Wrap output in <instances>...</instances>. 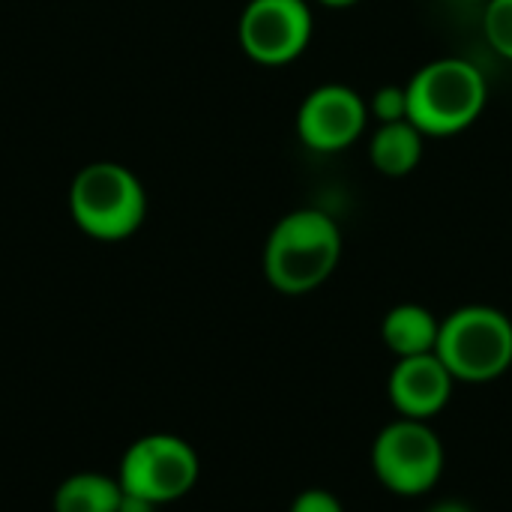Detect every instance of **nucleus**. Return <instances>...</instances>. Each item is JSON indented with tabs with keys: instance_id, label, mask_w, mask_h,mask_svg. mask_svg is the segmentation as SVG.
<instances>
[{
	"instance_id": "5",
	"label": "nucleus",
	"mask_w": 512,
	"mask_h": 512,
	"mask_svg": "<svg viewBox=\"0 0 512 512\" xmlns=\"http://www.w3.org/2000/svg\"><path fill=\"white\" fill-rule=\"evenodd\" d=\"M369 462L375 480L390 495L423 498L441 483L447 468V450L429 420L396 417L375 435Z\"/></svg>"
},
{
	"instance_id": "15",
	"label": "nucleus",
	"mask_w": 512,
	"mask_h": 512,
	"mask_svg": "<svg viewBox=\"0 0 512 512\" xmlns=\"http://www.w3.org/2000/svg\"><path fill=\"white\" fill-rule=\"evenodd\" d=\"M288 512H345V504L339 501L336 492L330 489H303L294 501H291V510Z\"/></svg>"
},
{
	"instance_id": "14",
	"label": "nucleus",
	"mask_w": 512,
	"mask_h": 512,
	"mask_svg": "<svg viewBox=\"0 0 512 512\" xmlns=\"http://www.w3.org/2000/svg\"><path fill=\"white\" fill-rule=\"evenodd\" d=\"M369 117L375 123H396L408 120V87L405 84H384L369 96Z\"/></svg>"
},
{
	"instance_id": "16",
	"label": "nucleus",
	"mask_w": 512,
	"mask_h": 512,
	"mask_svg": "<svg viewBox=\"0 0 512 512\" xmlns=\"http://www.w3.org/2000/svg\"><path fill=\"white\" fill-rule=\"evenodd\" d=\"M159 507L156 504H150V501H144V498H135V495H129V492H123V498H120V510L117 512H156Z\"/></svg>"
},
{
	"instance_id": "18",
	"label": "nucleus",
	"mask_w": 512,
	"mask_h": 512,
	"mask_svg": "<svg viewBox=\"0 0 512 512\" xmlns=\"http://www.w3.org/2000/svg\"><path fill=\"white\" fill-rule=\"evenodd\" d=\"M321 6H327V9H351V6H357L360 0H318Z\"/></svg>"
},
{
	"instance_id": "1",
	"label": "nucleus",
	"mask_w": 512,
	"mask_h": 512,
	"mask_svg": "<svg viewBox=\"0 0 512 512\" xmlns=\"http://www.w3.org/2000/svg\"><path fill=\"white\" fill-rule=\"evenodd\" d=\"M342 249V228L330 213L318 207L291 210L267 234L261 255L264 279L285 297L312 294L336 273Z\"/></svg>"
},
{
	"instance_id": "2",
	"label": "nucleus",
	"mask_w": 512,
	"mask_h": 512,
	"mask_svg": "<svg viewBox=\"0 0 512 512\" xmlns=\"http://www.w3.org/2000/svg\"><path fill=\"white\" fill-rule=\"evenodd\" d=\"M408 87V120L426 138L471 129L489 105V81L465 57H438L417 69Z\"/></svg>"
},
{
	"instance_id": "12",
	"label": "nucleus",
	"mask_w": 512,
	"mask_h": 512,
	"mask_svg": "<svg viewBox=\"0 0 512 512\" xmlns=\"http://www.w3.org/2000/svg\"><path fill=\"white\" fill-rule=\"evenodd\" d=\"M120 498H123V489L117 477L78 471L57 486L54 512H117Z\"/></svg>"
},
{
	"instance_id": "3",
	"label": "nucleus",
	"mask_w": 512,
	"mask_h": 512,
	"mask_svg": "<svg viewBox=\"0 0 512 512\" xmlns=\"http://www.w3.org/2000/svg\"><path fill=\"white\" fill-rule=\"evenodd\" d=\"M69 216L90 240L120 243L147 219L144 183L120 162H90L72 177Z\"/></svg>"
},
{
	"instance_id": "7",
	"label": "nucleus",
	"mask_w": 512,
	"mask_h": 512,
	"mask_svg": "<svg viewBox=\"0 0 512 512\" xmlns=\"http://www.w3.org/2000/svg\"><path fill=\"white\" fill-rule=\"evenodd\" d=\"M309 0H249L237 21V39L258 66H288L312 42Z\"/></svg>"
},
{
	"instance_id": "13",
	"label": "nucleus",
	"mask_w": 512,
	"mask_h": 512,
	"mask_svg": "<svg viewBox=\"0 0 512 512\" xmlns=\"http://www.w3.org/2000/svg\"><path fill=\"white\" fill-rule=\"evenodd\" d=\"M483 36L498 57L512 63V0H486Z\"/></svg>"
},
{
	"instance_id": "4",
	"label": "nucleus",
	"mask_w": 512,
	"mask_h": 512,
	"mask_svg": "<svg viewBox=\"0 0 512 512\" xmlns=\"http://www.w3.org/2000/svg\"><path fill=\"white\" fill-rule=\"evenodd\" d=\"M435 354L456 384H492L512 369V318L486 303L459 306L441 318Z\"/></svg>"
},
{
	"instance_id": "19",
	"label": "nucleus",
	"mask_w": 512,
	"mask_h": 512,
	"mask_svg": "<svg viewBox=\"0 0 512 512\" xmlns=\"http://www.w3.org/2000/svg\"><path fill=\"white\" fill-rule=\"evenodd\" d=\"M468 3H486V0H468Z\"/></svg>"
},
{
	"instance_id": "8",
	"label": "nucleus",
	"mask_w": 512,
	"mask_h": 512,
	"mask_svg": "<svg viewBox=\"0 0 512 512\" xmlns=\"http://www.w3.org/2000/svg\"><path fill=\"white\" fill-rule=\"evenodd\" d=\"M369 102L348 84H321L297 108V135L312 153H342L363 138Z\"/></svg>"
},
{
	"instance_id": "9",
	"label": "nucleus",
	"mask_w": 512,
	"mask_h": 512,
	"mask_svg": "<svg viewBox=\"0 0 512 512\" xmlns=\"http://www.w3.org/2000/svg\"><path fill=\"white\" fill-rule=\"evenodd\" d=\"M456 378L438 354L402 357L387 378V399L399 417L435 420L453 399Z\"/></svg>"
},
{
	"instance_id": "11",
	"label": "nucleus",
	"mask_w": 512,
	"mask_h": 512,
	"mask_svg": "<svg viewBox=\"0 0 512 512\" xmlns=\"http://www.w3.org/2000/svg\"><path fill=\"white\" fill-rule=\"evenodd\" d=\"M426 150V135L411 120L378 123L369 138V159L384 177H408L420 168Z\"/></svg>"
},
{
	"instance_id": "6",
	"label": "nucleus",
	"mask_w": 512,
	"mask_h": 512,
	"mask_svg": "<svg viewBox=\"0 0 512 512\" xmlns=\"http://www.w3.org/2000/svg\"><path fill=\"white\" fill-rule=\"evenodd\" d=\"M201 477V459L195 447L168 432H153L132 441L120 459V489L144 498L156 507L186 498Z\"/></svg>"
},
{
	"instance_id": "10",
	"label": "nucleus",
	"mask_w": 512,
	"mask_h": 512,
	"mask_svg": "<svg viewBox=\"0 0 512 512\" xmlns=\"http://www.w3.org/2000/svg\"><path fill=\"white\" fill-rule=\"evenodd\" d=\"M438 333H441V318L420 303H399L381 321V342L396 360L435 354Z\"/></svg>"
},
{
	"instance_id": "17",
	"label": "nucleus",
	"mask_w": 512,
	"mask_h": 512,
	"mask_svg": "<svg viewBox=\"0 0 512 512\" xmlns=\"http://www.w3.org/2000/svg\"><path fill=\"white\" fill-rule=\"evenodd\" d=\"M426 512H474L465 501H456V498H447V501H438L432 504Z\"/></svg>"
}]
</instances>
